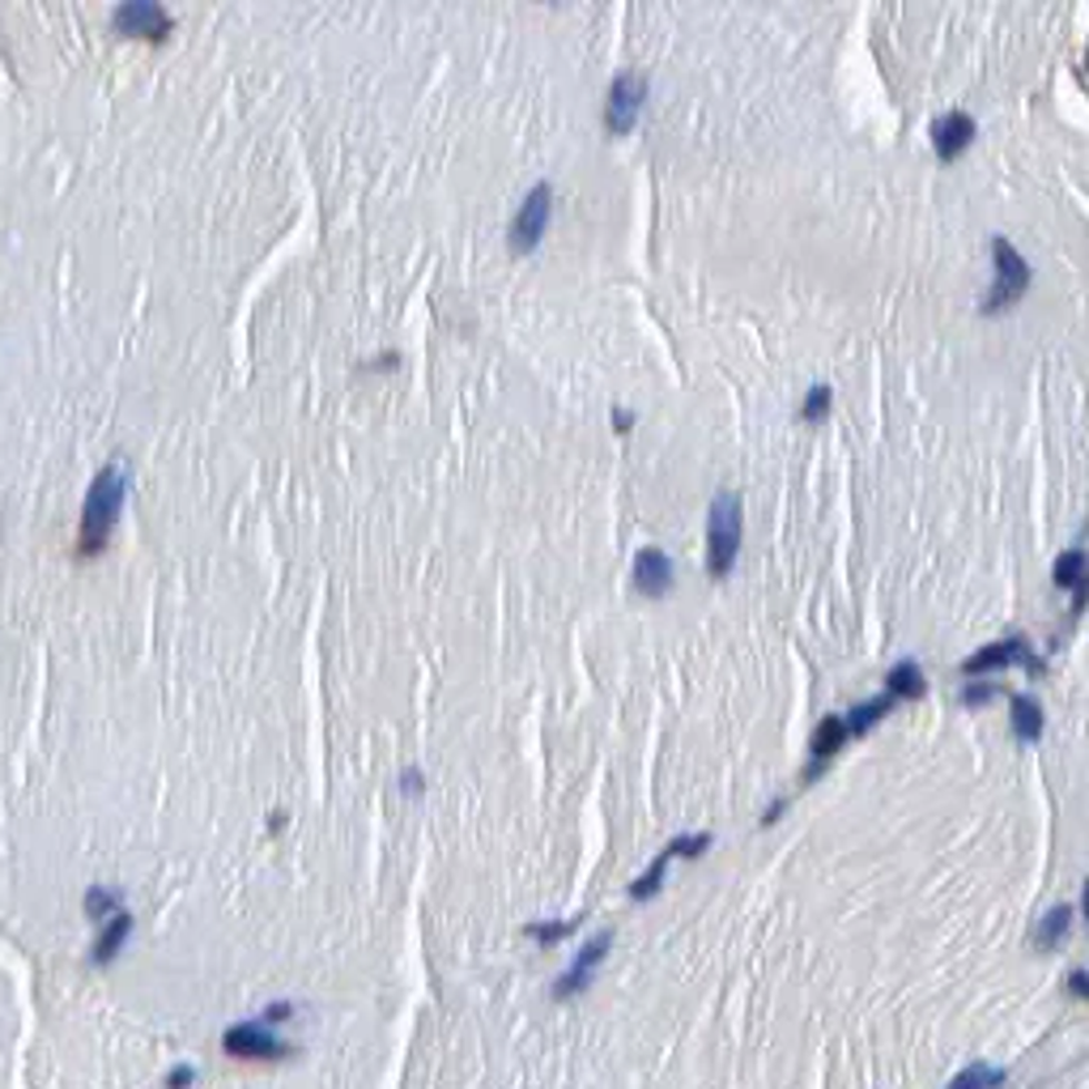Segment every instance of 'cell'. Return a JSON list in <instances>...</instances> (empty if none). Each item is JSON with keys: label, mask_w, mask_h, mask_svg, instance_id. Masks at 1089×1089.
Instances as JSON below:
<instances>
[{"label": "cell", "mask_w": 1089, "mask_h": 1089, "mask_svg": "<svg viewBox=\"0 0 1089 1089\" xmlns=\"http://www.w3.org/2000/svg\"><path fill=\"white\" fill-rule=\"evenodd\" d=\"M123 494H128V473L120 464H107L98 473L90 489H86V507H81V533H77V554L95 557L107 550L111 528L123 511Z\"/></svg>", "instance_id": "6da1fadb"}, {"label": "cell", "mask_w": 1089, "mask_h": 1089, "mask_svg": "<svg viewBox=\"0 0 1089 1089\" xmlns=\"http://www.w3.org/2000/svg\"><path fill=\"white\" fill-rule=\"evenodd\" d=\"M741 533H745V507L736 489H720L706 511V580H727L741 557Z\"/></svg>", "instance_id": "7a4b0ae2"}, {"label": "cell", "mask_w": 1089, "mask_h": 1089, "mask_svg": "<svg viewBox=\"0 0 1089 1089\" xmlns=\"http://www.w3.org/2000/svg\"><path fill=\"white\" fill-rule=\"evenodd\" d=\"M992 260H996V286L988 290V298L979 303V311L983 315H1000L1004 307L1021 303L1026 290H1030V281H1034L1030 260H1026L1004 235H992Z\"/></svg>", "instance_id": "3957f363"}, {"label": "cell", "mask_w": 1089, "mask_h": 1089, "mask_svg": "<svg viewBox=\"0 0 1089 1089\" xmlns=\"http://www.w3.org/2000/svg\"><path fill=\"white\" fill-rule=\"evenodd\" d=\"M550 221H554V184L541 179V184L528 188V196H524L519 209H515V221H511V230H507L511 251H519V256L536 251V242L545 239Z\"/></svg>", "instance_id": "277c9868"}, {"label": "cell", "mask_w": 1089, "mask_h": 1089, "mask_svg": "<svg viewBox=\"0 0 1089 1089\" xmlns=\"http://www.w3.org/2000/svg\"><path fill=\"white\" fill-rule=\"evenodd\" d=\"M996 669H1026L1030 677H1042L1047 673V660H1042L1034 647H1030V638H1000V643H988V647H979L974 655L962 660V673L967 677H979V673H996Z\"/></svg>", "instance_id": "5b68a950"}, {"label": "cell", "mask_w": 1089, "mask_h": 1089, "mask_svg": "<svg viewBox=\"0 0 1089 1089\" xmlns=\"http://www.w3.org/2000/svg\"><path fill=\"white\" fill-rule=\"evenodd\" d=\"M643 107H647V77L643 73H617L608 81V95H605V128L608 137H630L634 132V123L643 116Z\"/></svg>", "instance_id": "8992f818"}, {"label": "cell", "mask_w": 1089, "mask_h": 1089, "mask_svg": "<svg viewBox=\"0 0 1089 1089\" xmlns=\"http://www.w3.org/2000/svg\"><path fill=\"white\" fill-rule=\"evenodd\" d=\"M226 1056H239V1060H290L294 1047L277 1034H268L260 1021H242V1026H230L226 1030Z\"/></svg>", "instance_id": "52a82bcc"}, {"label": "cell", "mask_w": 1089, "mask_h": 1089, "mask_svg": "<svg viewBox=\"0 0 1089 1089\" xmlns=\"http://www.w3.org/2000/svg\"><path fill=\"white\" fill-rule=\"evenodd\" d=\"M630 580H634V592L638 596H669L673 592V583H677V566H673V557L664 554L660 545H643L638 554H634V571H630Z\"/></svg>", "instance_id": "ba28073f"}, {"label": "cell", "mask_w": 1089, "mask_h": 1089, "mask_svg": "<svg viewBox=\"0 0 1089 1089\" xmlns=\"http://www.w3.org/2000/svg\"><path fill=\"white\" fill-rule=\"evenodd\" d=\"M116 30L128 34V39H149V43H162L170 34V13L162 4H149V0H137V4H120L116 9Z\"/></svg>", "instance_id": "9c48e42d"}, {"label": "cell", "mask_w": 1089, "mask_h": 1089, "mask_svg": "<svg viewBox=\"0 0 1089 1089\" xmlns=\"http://www.w3.org/2000/svg\"><path fill=\"white\" fill-rule=\"evenodd\" d=\"M928 137H932L937 158H941V162H953V158H962V154L970 149V141L979 137V123H974V116H967V111H944V116L932 120Z\"/></svg>", "instance_id": "30bf717a"}, {"label": "cell", "mask_w": 1089, "mask_h": 1089, "mask_svg": "<svg viewBox=\"0 0 1089 1089\" xmlns=\"http://www.w3.org/2000/svg\"><path fill=\"white\" fill-rule=\"evenodd\" d=\"M608 944H613V932H596L592 941L583 944L580 953H575V962L566 967V974H562V979L554 983V996H557V1000H571L575 992H587V983H592L596 967L605 962Z\"/></svg>", "instance_id": "8fae6325"}, {"label": "cell", "mask_w": 1089, "mask_h": 1089, "mask_svg": "<svg viewBox=\"0 0 1089 1089\" xmlns=\"http://www.w3.org/2000/svg\"><path fill=\"white\" fill-rule=\"evenodd\" d=\"M848 727H843V715H822L818 720V732H813V745H809V766H804V783H813V779L822 775L825 766H830V758L848 745Z\"/></svg>", "instance_id": "7c38bea8"}, {"label": "cell", "mask_w": 1089, "mask_h": 1089, "mask_svg": "<svg viewBox=\"0 0 1089 1089\" xmlns=\"http://www.w3.org/2000/svg\"><path fill=\"white\" fill-rule=\"evenodd\" d=\"M1051 580H1056V587L1072 592V608H1068V617L1077 622V617H1081V608H1086V587H1089V580H1086V550H1081V545L1065 550V554L1056 557V566H1051Z\"/></svg>", "instance_id": "4fadbf2b"}, {"label": "cell", "mask_w": 1089, "mask_h": 1089, "mask_svg": "<svg viewBox=\"0 0 1089 1089\" xmlns=\"http://www.w3.org/2000/svg\"><path fill=\"white\" fill-rule=\"evenodd\" d=\"M894 706H898V699H890L885 690H881V694H872V699H864V702H855L848 715H843L848 736H864V732H872V727L881 724V720H885Z\"/></svg>", "instance_id": "5bb4252c"}, {"label": "cell", "mask_w": 1089, "mask_h": 1089, "mask_svg": "<svg viewBox=\"0 0 1089 1089\" xmlns=\"http://www.w3.org/2000/svg\"><path fill=\"white\" fill-rule=\"evenodd\" d=\"M923 690H928V677H923L920 660H898L894 669L885 673V694L890 699H923Z\"/></svg>", "instance_id": "9a60e30c"}, {"label": "cell", "mask_w": 1089, "mask_h": 1089, "mask_svg": "<svg viewBox=\"0 0 1089 1089\" xmlns=\"http://www.w3.org/2000/svg\"><path fill=\"white\" fill-rule=\"evenodd\" d=\"M1042 727H1047V715H1042L1039 699H1030V694H1013V736L1021 745H1034L1042 736Z\"/></svg>", "instance_id": "2e32d148"}, {"label": "cell", "mask_w": 1089, "mask_h": 1089, "mask_svg": "<svg viewBox=\"0 0 1089 1089\" xmlns=\"http://www.w3.org/2000/svg\"><path fill=\"white\" fill-rule=\"evenodd\" d=\"M1072 915H1077V907H1068V902L1051 907V911H1047V915L1039 920V928H1034V944H1039V949H1056V944L1068 937V928H1072Z\"/></svg>", "instance_id": "e0dca14e"}, {"label": "cell", "mask_w": 1089, "mask_h": 1089, "mask_svg": "<svg viewBox=\"0 0 1089 1089\" xmlns=\"http://www.w3.org/2000/svg\"><path fill=\"white\" fill-rule=\"evenodd\" d=\"M128 932H132V915H128V911H120V915L107 920V928H102V937H98V944H95V967L111 962V958L120 953L123 941H128Z\"/></svg>", "instance_id": "ac0fdd59"}, {"label": "cell", "mask_w": 1089, "mask_h": 1089, "mask_svg": "<svg viewBox=\"0 0 1089 1089\" xmlns=\"http://www.w3.org/2000/svg\"><path fill=\"white\" fill-rule=\"evenodd\" d=\"M669 864H673V851L664 848L652 860V869L643 872L638 881H630V898H634V902H647V898L660 894V885H664V872H669Z\"/></svg>", "instance_id": "d6986e66"}, {"label": "cell", "mask_w": 1089, "mask_h": 1089, "mask_svg": "<svg viewBox=\"0 0 1089 1089\" xmlns=\"http://www.w3.org/2000/svg\"><path fill=\"white\" fill-rule=\"evenodd\" d=\"M1004 1081V1068H996V1065H970V1068H962L953 1081H949V1089H996Z\"/></svg>", "instance_id": "ffe728a7"}, {"label": "cell", "mask_w": 1089, "mask_h": 1089, "mask_svg": "<svg viewBox=\"0 0 1089 1089\" xmlns=\"http://www.w3.org/2000/svg\"><path fill=\"white\" fill-rule=\"evenodd\" d=\"M575 928H580V920H536L524 928V937H528V941H541V944H557V941H566Z\"/></svg>", "instance_id": "44dd1931"}, {"label": "cell", "mask_w": 1089, "mask_h": 1089, "mask_svg": "<svg viewBox=\"0 0 1089 1089\" xmlns=\"http://www.w3.org/2000/svg\"><path fill=\"white\" fill-rule=\"evenodd\" d=\"M834 405V388L830 384H813V388L804 392V400H800V417L804 422H822L825 413Z\"/></svg>", "instance_id": "7402d4cb"}, {"label": "cell", "mask_w": 1089, "mask_h": 1089, "mask_svg": "<svg viewBox=\"0 0 1089 1089\" xmlns=\"http://www.w3.org/2000/svg\"><path fill=\"white\" fill-rule=\"evenodd\" d=\"M86 915H90V920H102V915H120V894H116V890H102V885L86 890Z\"/></svg>", "instance_id": "603a6c76"}, {"label": "cell", "mask_w": 1089, "mask_h": 1089, "mask_svg": "<svg viewBox=\"0 0 1089 1089\" xmlns=\"http://www.w3.org/2000/svg\"><path fill=\"white\" fill-rule=\"evenodd\" d=\"M996 694H1000V685H992V681H974V685L962 690V702H967V706H979V702H992Z\"/></svg>", "instance_id": "cb8c5ba5"}, {"label": "cell", "mask_w": 1089, "mask_h": 1089, "mask_svg": "<svg viewBox=\"0 0 1089 1089\" xmlns=\"http://www.w3.org/2000/svg\"><path fill=\"white\" fill-rule=\"evenodd\" d=\"M400 792H405V796H422V792H426V779H422V771H417V766L400 775Z\"/></svg>", "instance_id": "d4e9b609"}, {"label": "cell", "mask_w": 1089, "mask_h": 1089, "mask_svg": "<svg viewBox=\"0 0 1089 1089\" xmlns=\"http://www.w3.org/2000/svg\"><path fill=\"white\" fill-rule=\"evenodd\" d=\"M192 1081H196V1072H192V1065H179L175 1072L167 1077V1089H192Z\"/></svg>", "instance_id": "484cf974"}, {"label": "cell", "mask_w": 1089, "mask_h": 1089, "mask_svg": "<svg viewBox=\"0 0 1089 1089\" xmlns=\"http://www.w3.org/2000/svg\"><path fill=\"white\" fill-rule=\"evenodd\" d=\"M1068 992L1077 996V1000H1086V996H1089V983H1086V970H1072V974H1068Z\"/></svg>", "instance_id": "4316f807"}, {"label": "cell", "mask_w": 1089, "mask_h": 1089, "mask_svg": "<svg viewBox=\"0 0 1089 1089\" xmlns=\"http://www.w3.org/2000/svg\"><path fill=\"white\" fill-rule=\"evenodd\" d=\"M290 1017H294V1004H268L265 1026H273V1021H290Z\"/></svg>", "instance_id": "83f0119b"}, {"label": "cell", "mask_w": 1089, "mask_h": 1089, "mask_svg": "<svg viewBox=\"0 0 1089 1089\" xmlns=\"http://www.w3.org/2000/svg\"><path fill=\"white\" fill-rule=\"evenodd\" d=\"M613 422H617V430H630V426H634V413H630V409H613Z\"/></svg>", "instance_id": "f1b7e54d"}]
</instances>
